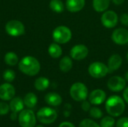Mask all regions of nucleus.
Wrapping results in <instances>:
<instances>
[{
	"label": "nucleus",
	"mask_w": 128,
	"mask_h": 127,
	"mask_svg": "<svg viewBox=\"0 0 128 127\" xmlns=\"http://www.w3.org/2000/svg\"><path fill=\"white\" fill-rule=\"evenodd\" d=\"M50 86V81L46 77H39L34 82V88L39 91H44Z\"/></svg>",
	"instance_id": "23"
},
{
	"label": "nucleus",
	"mask_w": 128,
	"mask_h": 127,
	"mask_svg": "<svg viewBox=\"0 0 128 127\" xmlns=\"http://www.w3.org/2000/svg\"><path fill=\"white\" fill-rule=\"evenodd\" d=\"M58 127H75V126L72 123H70V122L64 121V122L61 123L60 125L58 126Z\"/></svg>",
	"instance_id": "34"
},
{
	"label": "nucleus",
	"mask_w": 128,
	"mask_h": 127,
	"mask_svg": "<svg viewBox=\"0 0 128 127\" xmlns=\"http://www.w3.org/2000/svg\"><path fill=\"white\" fill-rule=\"evenodd\" d=\"M19 69L24 74L34 76L40 72V64L34 57L26 56L19 62Z\"/></svg>",
	"instance_id": "1"
},
{
	"label": "nucleus",
	"mask_w": 128,
	"mask_h": 127,
	"mask_svg": "<svg viewBox=\"0 0 128 127\" xmlns=\"http://www.w3.org/2000/svg\"><path fill=\"white\" fill-rule=\"evenodd\" d=\"M72 37L71 30L65 25H59L52 31V38L58 44H65L68 43Z\"/></svg>",
	"instance_id": "3"
},
{
	"label": "nucleus",
	"mask_w": 128,
	"mask_h": 127,
	"mask_svg": "<svg viewBox=\"0 0 128 127\" xmlns=\"http://www.w3.org/2000/svg\"><path fill=\"white\" fill-rule=\"evenodd\" d=\"M44 99H45V102L51 106H58L62 103V97L58 94L55 92L48 93L45 96Z\"/></svg>",
	"instance_id": "17"
},
{
	"label": "nucleus",
	"mask_w": 128,
	"mask_h": 127,
	"mask_svg": "<svg viewBox=\"0 0 128 127\" xmlns=\"http://www.w3.org/2000/svg\"><path fill=\"white\" fill-rule=\"evenodd\" d=\"M123 97H124V100H125V102L128 103V87L126 88L123 92Z\"/></svg>",
	"instance_id": "35"
},
{
	"label": "nucleus",
	"mask_w": 128,
	"mask_h": 127,
	"mask_svg": "<svg viewBox=\"0 0 128 127\" xmlns=\"http://www.w3.org/2000/svg\"><path fill=\"white\" fill-rule=\"evenodd\" d=\"M112 40L117 45H125L128 43V30L124 28L115 29L111 36Z\"/></svg>",
	"instance_id": "12"
},
{
	"label": "nucleus",
	"mask_w": 128,
	"mask_h": 127,
	"mask_svg": "<svg viewBox=\"0 0 128 127\" xmlns=\"http://www.w3.org/2000/svg\"><path fill=\"white\" fill-rule=\"evenodd\" d=\"M106 93L102 89H95L91 92L88 97L89 102L91 104L98 106L102 104L106 100Z\"/></svg>",
	"instance_id": "14"
},
{
	"label": "nucleus",
	"mask_w": 128,
	"mask_h": 127,
	"mask_svg": "<svg viewBox=\"0 0 128 127\" xmlns=\"http://www.w3.org/2000/svg\"><path fill=\"white\" fill-rule=\"evenodd\" d=\"M34 113L30 109H23L18 116L19 124L21 127H34L36 125Z\"/></svg>",
	"instance_id": "7"
},
{
	"label": "nucleus",
	"mask_w": 128,
	"mask_h": 127,
	"mask_svg": "<svg viewBox=\"0 0 128 127\" xmlns=\"http://www.w3.org/2000/svg\"><path fill=\"white\" fill-rule=\"evenodd\" d=\"M73 67V59L69 56H64L59 61V69L63 73H68Z\"/></svg>",
	"instance_id": "20"
},
{
	"label": "nucleus",
	"mask_w": 128,
	"mask_h": 127,
	"mask_svg": "<svg viewBox=\"0 0 128 127\" xmlns=\"http://www.w3.org/2000/svg\"><path fill=\"white\" fill-rule=\"evenodd\" d=\"M116 127H128V118H122L116 122Z\"/></svg>",
	"instance_id": "31"
},
{
	"label": "nucleus",
	"mask_w": 128,
	"mask_h": 127,
	"mask_svg": "<svg viewBox=\"0 0 128 127\" xmlns=\"http://www.w3.org/2000/svg\"><path fill=\"white\" fill-rule=\"evenodd\" d=\"M107 113L112 117L121 116L125 109L124 100L119 96L113 95L107 99L105 104Z\"/></svg>",
	"instance_id": "2"
},
{
	"label": "nucleus",
	"mask_w": 128,
	"mask_h": 127,
	"mask_svg": "<svg viewBox=\"0 0 128 127\" xmlns=\"http://www.w3.org/2000/svg\"><path fill=\"white\" fill-rule=\"evenodd\" d=\"M24 105L28 109L35 107L38 103V97L34 93H28L23 99Z\"/></svg>",
	"instance_id": "22"
},
{
	"label": "nucleus",
	"mask_w": 128,
	"mask_h": 127,
	"mask_svg": "<svg viewBox=\"0 0 128 127\" xmlns=\"http://www.w3.org/2000/svg\"><path fill=\"white\" fill-rule=\"evenodd\" d=\"M15 95V88L10 83H4L0 85V99L4 101L12 100Z\"/></svg>",
	"instance_id": "13"
},
{
	"label": "nucleus",
	"mask_w": 128,
	"mask_h": 127,
	"mask_svg": "<svg viewBox=\"0 0 128 127\" xmlns=\"http://www.w3.org/2000/svg\"><path fill=\"white\" fill-rule=\"evenodd\" d=\"M124 79H125V80L128 82V71L126 72V73H125V75H124Z\"/></svg>",
	"instance_id": "38"
},
{
	"label": "nucleus",
	"mask_w": 128,
	"mask_h": 127,
	"mask_svg": "<svg viewBox=\"0 0 128 127\" xmlns=\"http://www.w3.org/2000/svg\"><path fill=\"white\" fill-rule=\"evenodd\" d=\"M127 61H128V53H127Z\"/></svg>",
	"instance_id": "39"
},
{
	"label": "nucleus",
	"mask_w": 128,
	"mask_h": 127,
	"mask_svg": "<svg viewBox=\"0 0 128 127\" xmlns=\"http://www.w3.org/2000/svg\"><path fill=\"white\" fill-rule=\"evenodd\" d=\"M116 124V121L112 116H106L102 118L100 123V127H113Z\"/></svg>",
	"instance_id": "26"
},
{
	"label": "nucleus",
	"mask_w": 128,
	"mask_h": 127,
	"mask_svg": "<svg viewBox=\"0 0 128 127\" xmlns=\"http://www.w3.org/2000/svg\"><path fill=\"white\" fill-rule=\"evenodd\" d=\"M81 108L84 112H89V110L91 109V103L87 101V100H83L82 101V105H81Z\"/></svg>",
	"instance_id": "33"
},
{
	"label": "nucleus",
	"mask_w": 128,
	"mask_h": 127,
	"mask_svg": "<svg viewBox=\"0 0 128 127\" xmlns=\"http://www.w3.org/2000/svg\"><path fill=\"white\" fill-rule=\"evenodd\" d=\"M89 75L94 79H101L105 77L109 73L107 65L103 62L94 61L89 64L88 68Z\"/></svg>",
	"instance_id": "6"
},
{
	"label": "nucleus",
	"mask_w": 128,
	"mask_h": 127,
	"mask_svg": "<svg viewBox=\"0 0 128 127\" xmlns=\"http://www.w3.org/2000/svg\"><path fill=\"white\" fill-rule=\"evenodd\" d=\"M122 58L118 54L112 55L107 62V67L109 69V73H112L116 70H118L122 64Z\"/></svg>",
	"instance_id": "15"
},
{
	"label": "nucleus",
	"mask_w": 128,
	"mask_h": 127,
	"mask_svg": "<svg viewBox=\"0 0 128 127\" xmlns=\"http://www.w3.org/2000/svg\"><path fill=\"white\" fill-rule=\"evenodd\" d=\"M4 62L9 66H15L16 64H17L19 61L16 54L13 52H9L6 53V55H4Z\"/></svg>",
	"instance_id": "25"
},
{
	"label": "nucleus",
	"mask_w": 128,
	"mask_h": 127,
	"mask_svg": "<svg viewBox=\"0 0 128 127\" xmlns=\"http://www.w3.org/2000/svg\"><path fill=\"white\" fill-rule=\"evenodd\" d=\"M16 77V74L14 70H6L3 73V78L8 82H11L14 80Z\"/></svg>",
	"instance_id": "28"
},
{
	"label": "nucleus",
	"mask_w": 128,
	"mask_h": 127,
	"mask_svg": "<svg viewBox=\"0 0 128 127\" xmlns=\"http://www.w3.org/2000/svg\"><path fill=\"white\" fill-rule=\"evenodd\" d=\"M118 19L119 18L118 14L114 10H106V11L103 12L100 17L102 25L107 28H115L118 22Z\"/></svg>",
	"instance_id": "9"
},
{
	"label": "nucleus",
	"mask_w": 128,
	"mask_h": 127,
	"mask_svg": "<svg viewBox=\"0 0 128 127\" xmlns=\"http://www.w3.org/2000/svg\"><path fill=\"white\" fill-rule=\"evenodd\" d=\"M120 22H122V25H124V26L128 27V13H124L121 15L120 18Z\"/></svg>",
	"instance_id": "32"
},
{
	"label": "nucleus",
	"mask_w": 128,
	"mask_h": 127,
	"mask_svg": "<svg viewBox=\"0 0 128 127\" xmlns=\"http://www.w3.org/2000/svg\"><path fill=\"white\" fill-rule=\"evenodd\" d=\"M50 9L57 13H61L64 10V4L62 0H51L50 2Z\"/></svg>",
	"instance_id": "24"
},
{
	"label": "nucleus",
	"mask_w": 128,
	"mask_h": 127,
	"mask_svg": "<svg viewBox=\"0 0 128 127\" xmlns=\"http://www.w3.org/2000/svg\"><path fill=\"white\" fill-rule=\"evenodd\" d=\"M9 110H10V107L7 103L4 102H0V115H7Z\"/></svg>",
	"instance_id": "30"
},
{
	"label": "nucleus",
	"mask_w": 128,
	"mask_h": 127,
	"mask_svg": "<svg viewBox=\"0 0 128 127\" xmlns=\"http://www.w3.org/2000/svg\"><path fill=\"white\" fill-rule=\"evenodd\" d=\"M36 127H44L43 126H41V125H38V126H37Z\"/></svg>",
	"instance_id": "40"
},
{
	"label": "nucleus",
	"mask_w": 128,
	"mask_h": 127,
	"mask_svg": "<svg viewBox=\"0 0 128 127\" xmlns=\"http://www.w3.org/2000/svg\"><path fill=\"white\" fill-rule=\"evenodd\" d=\"M88 88L82 82L74 83L70 88V95L71 98L76 102L86 100L88 97Z\"/></svg>",
	"instance_id": "4"
},
{
	"label": "nucleus",
	"mask_w": 128,
	"mask_h": 127,
	"mask_svg": "<svg viewBox=\"0 0 128 127\" xmlns=\"http://www.w3.org/2000/svg\"><path fill=\"white\" fill-rule=\"evenodd\" d=\"M110 4V0H93L92 6L95 11L103 13L106 11Z\"/></svg>",
	"instance_id": "18"
},
{
	"label": "nucleus",
	"mask_w": 128,
	"mask_h": 127,
	"mask_svg": "<svg viewBox=\"0 0 128 127\" xmlns=\"http://www.w3.org/2000/svg\"><path fill=\"white\" fill-rule=\"evenodd\" d=\"M36 117L40 123L44 124H50L56 121L58 115L55 109L50 107H44L38 112Z\"/></svg>",
	"instance_id": "5"
},
{
	"label": "nucleus",
	"mask_w": 128,
	"mask_h": 127,
	"mask_svg": "<svg viewBox=\"0 0 128 127\" xmlns=\"http://www.w3.org/2000/svg\"><path fill=\"white\" fill-rule=\"evenodd\" d=\"M88 49L86 45L77 44L71 48L70 51V55L71 58L75 61H82L88 56Z\"/></svg>",
	"instance_id": "10"
},
{
	"label": "nucleus",
	"mask_w": 128,
	"mask_h": 127,
	"mask_svg": "<svg viewBox=\"0 0 128 127\" xmlns=\"http://www.w3.org/2000/svg\"><path fill=\"white\" fill-rule=\"evenodd\" d=\"M24 106V102L20 97H14L12 100H10L9 107L12 112L17 113L23 110Z\"/></svg>",
	"instance_id": "19"
},
{
	"label": "nucleus",
	"mask_w": 128,
	"mask_h": 127,
	"mask_svg": "<svg viewBox=\"0 0 128 127\" xmlns=\"http://www.w3.org/2000/svg\"><path fill=\"white\" fill-rule=\"evenodd\" d=\"M6 32L12 37H19L24 34L25 26L22 22L18 20H10L5 25Z\"/></svg>",
	"instance_id": "8"
},
{
	"label": "nucleus",
	"mask_w": 128,
	"mask_h": 127,
	"mask_svg": "<svg viewBox=\"0 0 128 127\" xmlns=\"http://www.w3.org/2000/svg\"><path fill=\"white\" fill-rule=\"evenodd\" d=\"M89 115L94 119H100L103 117L102 111L98 107H92L89 110Z\"/></svg>",
	"instance_id": "27"
},
{
	"label": "nucleus",
	"mask_w": 128,
	"mask_h": 127,
	"mask_svg": "<svg viewBox=\"0 0 128 127\" xmlns=\"http://www.w3.org/2000/svg\"><path fill=\"white\" fill-rule=\"evenodd\" d=\"M126 83L127 81L125 79L119 76H114L108 80L107 87L110 91L113 92H119L125 88Z\"/></svg>",
	"instance_id": "11"
},
{
	"label": "nucleus",
	"mask_w": 128,
	"mask_h": 127,
	"mask_svg": "<svg viewBox=\"0 0 128 127\" xmlns=\"http://www.w3.org/2000/svg\"><path fill=\"white\" fill-rule=\"evenodd\" d=\"M49 55L53 58H58L62 55V49L61 46L57 43H52L48 48Z\"/></svg>",
	"instance_id": "21"
},
{
	"label": "nucleus",
	"mask_w": 128,
	"mask_h": 127,
	"mask_svg": "<svg viewBox=\"0 0 128 127\" xmlns=\"http://www.w3.org/2000/svg\"><path fill=\"white\" fill-rule=\"evenodd\" d=\"M79 127H100V126L91 119H84L80 122Z\"/></svg>",
	"instance_id": "29"
},
{
	"label": "nucleus",
	"mask_w": 128,
	"mask_h": 127,
	"mask_svg": "<svg viewBox=\"0 0 128 127\" xmlns=\"http://www.w3.org/2000/svg\"><path fill=\"white\" fill-rule=\"evenodd\" d=\"M16 118H17L16 113V112H12V114L10 115V119H12V120H16Z\"/></svg>",
	"instance_id": "37"
},
{
	"label": "nucleus",
	"mask_w": 128,
	"mask_h": 127,
	"mask_svg": "<svg viewBox=\"0 0 128 127\" xmlns=\"http://www.w3.org/2000/svg\"><path fill=\"white\" fill-rule=\"evenodd\" d=\"M124 1L125 0H112V1L116 5H120V4H123L124 2Z\"/></svg>",
	"instance_id": "36"
},
{
	"label": "nucleus",
	"mask_w": 128,
	"mask_h": 127,
	"mask_svg": "<svg viewBox=\"0 0 128 127\" xmlns=\"http://www.w3.org/2000/svg\"><path fill=\"white\" fill-rule=\"evenodd\" d=\"M86 4V0H66L65 7L70 13H77L82 10Z\"/></svg>",
	"instance_id": "16"
}]
</instances>
